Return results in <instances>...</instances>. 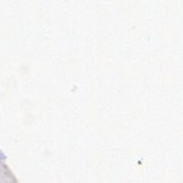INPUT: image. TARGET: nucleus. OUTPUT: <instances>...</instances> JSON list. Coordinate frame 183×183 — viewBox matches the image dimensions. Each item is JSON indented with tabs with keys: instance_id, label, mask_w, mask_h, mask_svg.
<instances>
[{
	"instance_id": "1",
	"label": "nucleus",
	"mask_w": 183,
	"mask_h": 183,
	"mask_svg": "<svg viewBox=\"0 0 183 183\" xmlns=\"http://www.w3.org/2000/svg\"><path fill=\"white\" fill-rule=\"evenodd\" d=\"M0 159H1V160H5V159H6V155L4 154L1 150H0Z\"/></svg>"
}]
</instances>
